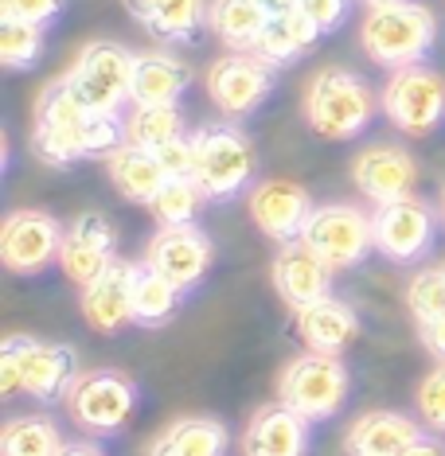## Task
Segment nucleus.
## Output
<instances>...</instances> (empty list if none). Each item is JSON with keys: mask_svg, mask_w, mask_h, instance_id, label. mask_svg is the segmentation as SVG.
I'll list each match as a JSON object with an SVG mask.
<instances>
[{"mask_svg": "<svg viewBox=\"0 0 445 456\" xmlns=\"http://www.w3.org/2000/svg\"><path fill=\"white\" fill-rule=\"evenodd\" d=\"M192 86V70L169 51H141L133 63L129 106H180Z\"/></svg>", "mask_w": 445, "mask_h": 456, "instance_id": "obj_23", "label": "nucleus"}, {"mask_svg": "<svg viewBox=\"0 0 445 456\" xmlns=\"http://www.w3.org/2000/svg\"><path fill=\"white\" fill-rule=\"evenodd\" d=\"M414 402H418L422 421H426L430 429L445 433V362H438V367H433L430 375L418 382V394H414Z\"/></svg>", "mask_w": 445, "mask_h": 456, "instance_id": "obj_35", "label": "nucleus"}, {"mask_svg": "<svg viewBox=\"0 0 445 456\" xmlns=\"http://www.w3.org/2000/svg\"><path fill=\"white\" fill-rule=\"evenodd\" d=\"M301 242L325 262L333 273L359 269L375 254V215L356 203H325L313 211Z\"/></svg>", "mask_w": 445, "mask_h": 456, "instance_id": "obj_7", "label": "nucleus"}, {"mask_svg": "<svg viewBox=\"0 0 445 456\" xmlns=\"http://www.w3.org/2000/svg\"><path fill=\"white\" fill-rule=\"evenodd\" d=\"M379 106L399 133L426 137L445 121V78L426 63L391 70L387 86L379 90Z\"/></svg>", "mask_w": 445, "mask_h": 456, "instance_id": "obj_8", "label": "nucleus"}, {"mask_svg": "<svg viewBox=\"0 0 445 456\" xmlns=\"http://www.w3.org/2000/svg\"><path fill=\"white\" fill-rule=\"evenodd\" d=\"M63 444L59 425L44 413H24L0 429V456H59Z\"/></svg>", "mask_w": 445, "mask_h": 456, "instance_id": "obj_30", "label": "nucleus"}, {"mask_svg": "<svg viewBox=\"0 0 445 456\" xmlns=\"http://www.w3.org/2000/svg\"><path fill=\"white\" fill-rule=\"evenodd\" d=\"M351 379L340 355H320V351H305V355L289 359L282 379H277V402H285L293 413H301L309 425L333 421L348 402Z\"/></svg>", "mask_w": 445, "mask_h": 456, "instance_id": "obj_5", "label": "nucleus"}, {"mask_svg": "<svg viewBox=\"0 0 445 456\" xmlns=\"http://www.w3.org/2000/svg\"><path fill=\"white\" fill-rule=\"evenodd\" d=\"M274 293L285 300L289 308H309L317 300L333 297V269L309 250L305 242H285L270 265Z\"/></svg>", "mask_w": 445, "mask_h": 456, "instance_id": "obj_18", "label": "nucleus"}, {"mask_svg": "<svg viewBox=\"0 0 445 456\" xmlns=\"http://www.w3.org/2000/svg\"><path fill=\"white\" fill-rule=\"evenodd\" d=\"M317 39H320V28L301 8H293V12H285V16H270V24L258 36L254 55H262L266 63H274V67H285V63H297Z\"/></svg>", "mask_w": 445, "mask_h": 456, "instance_id": "obj_27", "label": "nucleus"}, {"mask_svg": "<svg viewBox=\"0 0 445 456\" xmlns=\"http://www.w3.org/2000/svg\"><path fill=\"white\" fill-rule=\"evenodd\" d=\"M407 305L418 324L445 316V265L441 269H418L407 285Z\"/></svg>", "mask_w": 445, "mask_h": 456, "instance_id": "obj_34", "label": "nucleus"}, {"mask_svg": "<svg viewBox=\"0 0 445 456\" xmlns=\"http://www.w3.org/2000/svg\"><path fill=\"white\" fill-rule=\"evenodd\" d=\"M129 16L161 44H192L207 24L211 0H121Z\"/></svg>", "mask_w": 445, "mask_h": 456, "instance_id": "obj_24", "label": "nucleus"}, {"mask_svg": "<svg viewBox=\"0 0 445 456\" xmlns=\"http://www.w3.org/2000/svg\"><path fill=\"white\" fill-rule=\"evenodd\" d=\"M438 211H441V223H445V188H441V195H438Z\"/></svg>", "mask_w": 445, "mask_h": 456, "instance_id": "obj_43", "label": "nucleus"}, {"mask_svg": "<svg viewBox=\"0 0 445 456\" xmlns=\"http://www.w3.org/2000/svg\"><path fill=\"white\" fill-rule=\"evenodd\" d=\"M293 324H297V336H301L305 351H320V355H344L359 339L356 308L340 297H325L309 308H297Z\"/></svg>", "mask_w": 445, "mask_h": 456, "instance_id": "obj_20", "label": "nucleus"}, {"mask_svg": "<svg viewBox=\"0 0 445 456\" xmlns=\"http://www.w3.org/2000/svg\"><path fill=\"white\" fill-rule=\"evenodd\" d=\"M407 456H445V444H438L433 437H418V441L410 444Z\"/></svg>", "mask_w": 445, "mask_h": 456, "instance_id": "obj_41", "label": "nucleus"}, {"mask_svg": "<svg viewBox=\"0 0 445 456\" xmlns=\"http://www.w3.org/2000/svg\"><path fill=\"white\" fill-rule=\"evenodd\" d=\"M63 223L47 211H12L0 226V262L20 277L44 273L51 262H59L63 250Z\"/></svg>", "mask_w": 445, "mask_h": 456, "instance_id": "obj_13", "label": "nucleus"}, {"mask_svg": "<svg viewBox=\"0 0 445 456\" xmlns=\"http://www.w3.org/2000/svg\"><path fill=\"white\" fill-rule=\"evenodd\" d=\"M133 63L137 55L129 47L113 44V39H95L78 51L63 78L90 113H118L121 118V106L133 90Z\"/></svg>", "mask_w": 445, "mask_h": 456, "instance_id": "obj_6", "label": "nucleus"}, {"mask_svg": "<svg viewBox=\"0 0 445 456\" xmlns=\"http://www.w3.org/2000/svg\"><path fill=\"white\" fill-rule=\"evenodd\" d=\"M176 137H188V121H184L180 106H133L126 118V141L137 149L157 152L161 144Z\"/></svg>", "mask_w": 445, "mask_h": 456, "instance_id": "obj_31", "label": "nucleus"}, {"mask_svg": "<svg viewBox=\"0 0 445 456\" xmlns=\"http://www.w3.org/2000/svg\"><path fill=\"white\" fill-rule=\"evenodd\" d=\"M258 4L270 16H285V12H293V8H301V0H258Z\"/></svg>", "mask_w": 445, "mask_h": 456, "instance_id": "obj_42", "label": "nucleus"}, {"mask_svg": "<svg viewBox=\"0 0 445 456\" xmlns=\"http://www.w3.org/2000/svg\"><path fill=\"white\" fill-rule=\"evenodd\" d=\"M67 0H0V16L4 20H28V24L47 28L51 20L63 12Z\"/></svg>", "mask_w": 445, "mask_h": 456, "instance_id": "obj_36", "label": "nucleus"}, {"mask_svg": "<svg viewBox=\"0 0 445 456\" xmlns=\"http://www.w3.org/2000/svg\"><path fill=\"white\" fill-rule=\"evenodd\" d=\"M200 203H203V191L192 175H169L164 188L157 191V200L149 203V211L161 226H188L200 215Z\"/></svg>", "mask_w": 445, "mask_h": 456, "instance_id": "obj_32", "label": "nucleus"}, {"mask_svg": "<svg viewBox=\"0 0 445 456\" xmlns=\"http://www.w3.org/2000/svg\"><path fill=\"white\" fill-rule=\"evenodd\" d=\"M0 355L16 362L20 390L39 402H59L78 379V351L67 344H44L32 336H8L0 344Z\"/></svg>", "mask_w": 445, "mask_h": 456, "instance_id": "obj_11", "label": "nucleus"}, {"mask_svg": "<svg viewBox=\"0 0 445 456\" xmlns=\"http://www.w3.org/2000/svg\"><path fill=\"white\" fill-rule=\"evenodd\" d=\"M438 39V20L418 0H391V4H371L364 24H359V47L375 67L402 70L418 67L433 51Z\"/></svg>", "mask_w": 445, "mask_h": 456, "instance_id": "obj_2", "label": "nucleus"}, {"mask_svg": "<svg viewBox=\"0 0 445 456\" xmlns=\"http://www.w3.org/2000/svg\"><path fill=\"white\" fill-rule=\"evenodd\" d=\"M118 257V226L102 211H82L67 226L63 250H59V269L75 281L78 289L102 277Z\"/></svg>", "mask_w": 445, "mask_h": 456, "instance_id": "obj_15", "label": "nucleus"}, {"mask_svg": "<svg viewBox=\"0 0 445 456\" xmlns=\"http://www.w3.org/2000/svg\"><path fill=\"white\" fill-rule=\"evenodd\" d=\"M418 339H422V347H426L433 359L445 362V316L426 320V324H418Z\"/></svg>", "mask_w": 445, "mask_h": 456, "instance_id": "obj_39", "label": "nucleus"}, {"mask_svg": "<svg viewBox=\"0 0 445 456\" xmlns=\"http://www.w3.org/2000/svg\"><path fill=\"white\" fill-rule=\"evenodd\" d=\"M157 160L164 164L169 175H192V133L188 137H176L157 149Z\"/></svg>", "mask_w": 445, "mask_h": 456, "instance_id": "obj_38", "label": "nucleus"}, {"mask_svg": "<svg viewBox=\"0 0 445 456\" xmlns=\"http://www.w3.org/2000/svg\"><path fill=\"white\" fill-rule=\"evenodd\" d=\"M379 98L364 75L344 67H325L305 86V121L325 141H356L375 121Z\"/></svg>", "mask_w": 445, "mask_h": 456, "instance_id": "obj_3", "label": "nucleus"}, {"mask_svg": "<svg viewBox=\"0 0 445 456\" xmlns=\"http://www.w3.org/2000/svg\"><path fill=\"white\" fill-rule=\"evenodd\" d=\"M254 144L231 121H211L192 133V180L207 203H231L251 188Z\"/></svg>", "mask_w": 445, "mask_h": 456, "instance_id": "obj_4", "label": "nucleus"}, {"mask_svg": "<svg viewBox=\"0 0 445 456\" xmlns=\"http://www.w3.org/2000/svg\"><path fill=\"white\" fill-rule=\"evenodd\" d=\"M144 262L188 293V289H195L207 277V269L215 262V246H211V238H207V231H200L195 223L161 226V231L152 234L149 250H144Z\"/></svg>", "mask_w": 445, "mask_h": 456, "instance_id": "obj_16", "label": "nucleus"}, {"mask_svg": "<svg viewBox=\"0 0 445 456\" xmlns=\"http://www.w3.org/2000/svg\"><path fill=\"white\" fill-rule=\"evenodd\" d=\"M133 406H137V382L126 370H113V367L87 370L67 390L70 418H75L78 429L95 433V437L118 433L133 418Z\"/></svg>", "mask_w": 445, "mask_h": 456, "instance_id": "obj_9", "label": "nucleus"}, {"mask_svg": "<svg viewBox=\"0 0 445 456\" xmlns=\"http://www.w3.org/2000/svg\"><path fill=\"white\" fill-rule=\"evenodd\" d=\"M364 4L371 8V4H391V0H364Z\"/></svg>", "mask_w": 445, "mask_h": 456, "instance_id": "obj_44", "label": "nucleus"}, {"mask_svg": "<svg viewBox=\"0 0 445 456\" xmlns=\"http://www.w3.org/2000/svg\"><path fill=\"white\" fill-rule=\"evenodd\" d=\"M438 234V215L418 195L375 207V254L395 265H418Z\"/></svg>", "mask_w": 445, "mask_h": 456, "instance_id": "obj_12", "label": "nucleus"}, {"mask_svg": "<svg viewBox=\"0 0 445 456\" xmlns=\"http://www.w3.org/2000/svg\"><path fill=\"white\" fill-rule=\"evenodd\" d=\"M184 297H188V293H184L176 281H169L164 273H157L149 262L133 265V285H129L133 324H141V328H164L176 313H180Z\"/></svg>", "mask_w": 445, "mask_h": 456, "instance_id": "obj_26", "label": "nucleus"}, {"mask_svg": "<svg viewBox=\"0 0 445 456\" xmlns=\"http://www.w3.org/2000/svg\"><path fill=\"white\" fill-rule=\"evenodd\" d=\"M126 144V118L118 113H90L67 78L44 86L32 121V152L47 168H70L82 160H106Z\"/></svg>", "mask_w": 445, "mask_h": 456, "instance_id": "obj_1", "label": "nucleus"}, {"mask_svg": "<svg viewBox=\"0 0 445 456\" xmlns=\"http://www.w3.org/2000/svg\"><path fill=\"white\" fill-rule=\"evenodd\" d=\"M227 425L215 418H180L157 437L149 456H227Z\"/></svg>", "mask_w": 445, "mask_h": 456, "instance_id": "obj_29", "label": "nucleus"}, {"mask_svg": "<svg viewBox=\"0 0 445 456\" xmlns=\"http://www.w3.org/2000/svg\"><path fill=\"white\" fill-rule=\"evenodd\" d=\"M106 172H110L113 191H118L121 200L141 203V207H149L157 200V191L164 188V180H169V172H164V164L157 160V152L137 149V144H129V141L106 157Z\"/></svg>", "mask_w": 445, "mask_h": 456, "instance_id": "obj_25", "label": "nucleus"}, {"mask_svg": "<svg viewBox=\"0 0 445 456\" xmlns=\"http://www.w3.org/2000/svg\"><path fill=\"white\" fill-rule=\"evenodd\" d=\"M277 86V67L254 51H227L207 67V98L223 118H246L262 110Z\"/></svg>", "mask_w": 445, "mask_h": 456, "instance_id": "obj_10", "label": "nucleus"}, {"mask_svg": "<svg viewBox=\"0 0 445 456\" xmlns=\"http://www.w3.org/2000/svg\"><path fill=\"white\" fill-rule=\"evenodd\" d=\"M243 456H309V421L285 402L258 406L243 433Z\"/></svg>", "mask_w": 445, "mask_h": 456, "instance_id": "obj_19", "label": "nucleus"}, {"mask_svg": "<svg viewBox=\"0 0 445 456\" xmlns=\"http://www.w3.org/2000/svg\"><path fill=\"white\" fill-rule=\"evenodd\" d=\"M422 429L399 410H371L359 413L344 433L348 456H407Z\"/></svg>", "mask_w": 445, "mask_h": 456, "instance_id": "obj_22", "label": "nucleus"}, {"mask_svg": "<svg viewBox=\"0 0 445 456\" xmlns=\"http://www.w3.org/2000/svg\"><path fill=\"white\" fill-rule=\"evenodd\" d=\"M44 55V28L28 20H4L0 24V63L8 70H28Z\"/></svg>", "mask_w": 445, "mask_h": 456, "instance_id": "obj_33", "label": "nucleus"}, {"mask_svg": "<svg viewBox=\"0 0 445 456\" xmlns=\"http://www.w3.org/2000/svg\"><path fill=\"white\" fill-rule=\"evenodd\" d=\"M351 183L359 188L367 203H395L414 195V183H418V164L407 149L399 144H371L356 160H351Z\"/></svg>", "mask_w": 445, "mask_h": 456, "instance_id": "obj_17", "label": "nucleus"}, {"mask_svg": "<svg viewBox=\"0 0 445 456\" xmlns=\"http://www.w3.org/2000/svg\"><path fill=\"white\" fill-rule=\"evenodd\" d=\"M246 211H251L254 226L266 238H274L277 246L285 242H301L309 219H313V195H309L297 180H282V175H270V180H258L251 188V200H246Z\"/></svg>", "mask_w": 445, "mask_h": 456, "instance_id": "obj_14", "label": "nucleus"}, {"mask_svg": "<svg viewBox=\"0 0 445 456\" xmlns=\"http://www.w3.org/2000/svg\"><path fill=\"white\" fill-rule=\"evenodd\" d=\"M266 24H270V12L258 0H211L207 4V28L231 51H254Z\"/></svg>", "mask_w": 445, "mask_h": 456, "instance_id": "obj_28", "label": "nucleus"}, {"mask_svg": "<svg viewBox=\"0 0 445 456\" xmlns=\"http://www.w3.org/2000/svg\"><path fill=\"white\" fill-rule=\"evenodd\" d=\"M129 285H133V262L113 257V265L102 277H95L90 285H82V320H87L102 336H113L126 324H133V308H129Z\"/></svg>", "mask_w": 445, "mask_h": 456, "instance_id": "obj_21", "label": "nucleus"}, {"mask_svg": "<svg viewBox=\"0 0 445 456\" xmlns=\"http://www.w3.org/2000/svg\"><path fill=\"white\" fill-rule=\"evenodd\" d=\"M59 456H106V452H102L95 441H67Z\"/></svg>", "mask_w": 445, "mask_h": 456, "instance_id": "obj_40", "label": "nucleus"}, {"mask_svg": "<svg viewBox=\"0 0 445 456\" xmlns=\"http://www.w3.org/2000/svg\"><path fill=\"white\" fill-rule=\"evenodd\" d=\"M348 8H351V0H301V12L320 28V36L336 32L348 20Z\"/></svg>", "mask_w": 445, "mask_h": 456, "instance_id": "obj_37", "label": "nucleus"}]
</instances>
